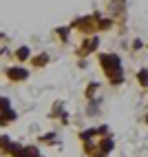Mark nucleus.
Segmentation results:
<instances>
[{
    "label": "nucleus",
    "instance_id": "obj_1",
    "mask_svg": "<svg viewBox=\"0 0 148 157\" xmlns=\"http://www.w3.org/2000/svg\"><path fill=\"white\" fill-rule=\"evenodd\" d=\"M27 56H29V49H27V47H22V49L18 51V58H20V60H25Z\"/></svg>",
    "mask_w": 148,
    "mask_h": 157
},
{
    "label": "nucleus",
    "instance_id": "obj_2",
    "mask_svg": "<svg viewBox=\"0 0 148 157\" xmlns=\"http://www.w3.org/2000/svg\"><path fill=\"white\" fill-rule=\"evenodd\" d=\"M7 109H9V100L0 98V111H7Z\"/></svg>",
    "mask_w": 148,
    "mask_h": 157
}]
</instances>
